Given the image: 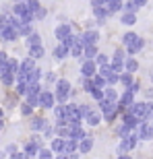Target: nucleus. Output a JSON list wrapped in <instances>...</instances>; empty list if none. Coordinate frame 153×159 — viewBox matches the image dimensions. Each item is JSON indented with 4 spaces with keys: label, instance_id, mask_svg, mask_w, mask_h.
Returning <instances> with one entry per match:
<instances>
[{
    "label": "nucleus",
    "instance_id": "obj_50",
    "mask_svg": "<svg viewBox=\"0 0 153 159\" xmlns=\"http://www.w3.org/2000/svg\"><path fill=\"white\" fill-rule=\"evenodd\" d=\"M132 2L137 4V8H145L147 6V0H132Z\"/></svg>",
    "mask_w": 153,
    "mask_h": 159
},
{
    "label": "nucleus",
    "instance_id": "obj_43",
    "mask_svg": "<svg viewBox=\"0 0 153 159\" xmlns=\"http://www.w3.org/2000/svg\"><path fill=\"white\" fill-rule=\"evenodd\" d=\"M46 81L50 83V85H56V83H58L60 79L56 77V72H48V75H46Z\"/></svg>",
    "mask_w": 153,
    "mask_h": 159
},
{
    "label": "nucleus",
    "instance_id": "obj_3",
    "mask_svg": "<svg viewBox=\"0 0 153 159\" xmlns=\"http://www.w3.org/2000/svg\"><path fill=\"white\" fill-rule=\"evenodd\" d=\"M139 141H141V139H139V132H137V130L130 132L126 139H120V141H118V155H128L130 151H135Z\"/></svg>",
    "mask_w": 153,
    "mask_h": 159
},
{
    "label": "nucleus",
    "instance_id": "obj_23",
    "mask_svg": "<svg viewBox=\"0 0 153 159\" xmlns=\"http://www.w3.org/2000/svg\"><path fill=\"white\" fill-rule=\"evenodd\" d=\"M137 70H139V60L132 58V56H128V58H126V62H124V72H130V75H135Z\"/></svg>",
    "mask_w": 153,
    "mask_h": 159
},
{
    "label": "nucleus",
    "instance_id": "obj_20",
    "mask_svg": "<svg viewBox=\"0 0 153 159\" xmlns=\"http://www.w3.org/2000/svg\"><path fill=\"white\" fill-rule=\"evenodd\" d=\"M143 48H145V39H143V37H139L135 43H130V46L126 48V54H128V56H137Z\"/></svg>",
    "mask_w": 153,
    "mask_h": 159
},
{
    "label": "nucleus",
    "instance_id": "obj_46",
    "mask_svg": "<svg viewBox=\"0 0 153 159\" xmlns=\"http://www.w3.org/2000/svg\"><path fill=\"white\" fill-rule=\"evenodd\" d=\"M21 33H23V35H31V33H33V31H31V27H29V23H25L23 27H21Z\"/></svg>",
    "mask_w": 153,
    "mask_h": 159
},
{
    "label": "nucleus",
    "instance_id": "obj_30",
    "mask_svg": "<svg viewBox=\"0 0 153 159\" xmlns=\"http://www.w3.org/2000/svg\"><path fill=\"white\" fill-rule=\"evenodd\" d=\"M81 89L85 91V93H93L95 91V85H93V79H81Z\"/></svg>",
    "mask_w": 153,
    "mask_h": 159
},
{
    "label": "nucleus",
    "instance_id": "obj_33",
    "mask_svg": "<svg viewBox=\"0 0 153 159\" xmlns=\"http://www.w3.org/2000/svg\"><path fill=\"white\" fill-rule=\"evenodd\" d=\"M79 151V141H72V139H66V147H64V153H75Z\"/></svg>",
    "mask_w": 153,
    "mask_h": 159
},
{
    "label": "nucleus",
    "instance_id": "obj_38",
    "mask_svg": "<svg viewBox=\"0 0 153 159\" xmlns=\"http://www.w3.org/2000/svg\"><path fill=\"white\" fill-rule=\"evenodd\" d=\"M41 77H44V72H41V68L37 66L35 70L29 75V85H31V83H39V79H41Z\"/></svg>",
    "mask_w": 153,
    "mask_h": 159
},
{
    "label": "nucleus",
    "instance_id": "obj_12",
    "mask_svg": "<svg viewBox=\"0 0 153 159\" xmlns=\"http://www.w3.org/2000/svg\"><path fill=\"white\" fill-rule=\"evenodd\" d=\"M120 95H122V91H118L116 87H110V85H108V87L104 89V99H108L110 103H118V101H120Z\"/></svg>",
    "mask_w": 153,
    "mask_h": 159
},
{
    "label": "nucleus",
    "instance_id": "obj_52",
    "mask_svg": "<svg viewBox=\"0 0 153 159\" xmlns=\"http://www.w3.org/2000/svg\"><path fill=\"white\" fill-rule=\"evenodd\" d=\"M116 159H132V157H130V153H128V155H118Z\"/></svg>",
    "mask_w": 153,
    "mask_h": 159
},
{
    "label": "nucleus",
    "instance_id": "obj_36",
    "mask_svg": "<svg viewBox=\"0 0 153 159\" xmlns=\"http://www.w3.org/2000/svg\"><path fill=\"white\" fill-rule=\"evenodd\" d=\"M93 85H95V89H106L108 87V81L101 75H95L93 77Z\"/></svg>",
    "mask_w": 153,
    "mask_h": 159
},
{
    "label": "nucleus",
    "instance_id": "obj_35",
    "mask_svg": "<svg viewBox=\"0 0 153 159\" xmlns=\"http://www.w3.org/2000/svg\"><path fill=\"white\" fill-rule=\"evenodd\" d=\"M44 134H46L48 139H56V134H58V128H56V124H48L46 130H44Z\"/></svg>",
    "mask_w": 153,
    "mask_h": 159
},
{
    "label": "nucleus",
    "instance_id": "obj_54",
    "mask_svg": "<svg viewBox=\"0 0 153 159\" xmlns=\"http://www.w3.org/2000/svg\"><path fill=\"white\" fill-rule=\"evenodd\" d=\"M151 81H153V75H151Z\"/></svg>",
    "mask_w": 153,
    "mask_h": 159
},
{
    "label": "nucleus",
    "instance_id": "obj_21",
    "mask_svg": "<svg viewBox=\"0 0 153 159\" xmlns=\"http://www.w3.org/2000/svg\"><path fill=\"white\" fill-rule=\"evenodd\" d=\"M52 56H54L56 60H66L68 56H71V52H68V50H66V48L62 46V43H58V46H56V48L52 50Z\"/></svg>",
    "mask_w": 153,
    "mask_h": 159
},
{
    "label": "nucleus",
    "instance_id": "obj_19",
    "mask_svg": "<svg viewBox=\"0 0 153 159\" xmlns=\"http://www.w3.org/2000/svg\"><path fill=\"white\" fill-rule=\"evenodd\" d=\"M91 149H93V139L87 134L83 141H79V153H81V155H87Z\"/></svg>",
    "mask_w": 153,
    "mask_h": 159
},
{
    "label": "nucleus",
    "instance_id": "obj_29",
    "mask_svg": "<svg viewBox=\"0 0 153 159\" xmlns=\"http://www.w3.org/2000/svg\"><path fill=\"white\" fill-rule=\"evenodd\" d=\"M112 62V58L108 56V54H104V52H100L97 54V58H95V64H97V68H101V66H108Z\"/></svg>",
    "mask_w": 153,
    "mask_h": 159
},
{
    "label": "nucleus",
    "instance_id": "obj_26",
    "mask_svg": "<svg viewBox=\"0 0 153 159\" xmlns=\"http://www.w3.org/2000/svg\"><path fill=\"white\" fill-rule=\"evenodd\" d=\"M139 37H141V35H137L135 31H126V33L122 35V39H120V43H122L124 48H128L130 43H135V41L139 39Z\"/></svg>",
    "mask_w": 153,
    "mask_h": 159
},
{
    "label": "nucleus",
    "instance_id": "obj_15",
    "mask_svg": "<svg viewBox=\"0 0 153 159\" xmlns=\"http://www.w3.org/2000/svg\"><path fill=\"white\" fill-rule=\"evenodd\" d=\"M71 128V132H68V139H72V141H83L85 136H87V132H85V128L81 126H68Z\"/></svg>",
    "mask_w": 153,
    "mask_h": 159
},
{
    "label": "nucleus",
    "instance_id": "obj_17",
    "mask_svg": "<svg viewBox=\"0 0 153 159\" xmlns=\"http://www.w3.org/2000/svg\"><path fill=\"white\" fill-rule=\"evenodd\" d=\"M64 147H66V139H60V136H56V139H52V143H50V149H52L56 155L64 153Z\"/></svg>",
    "mask_w": 153,
    "mask_h": 159
},
{
    "label": "nucleus",
    "instance_id": "obj_6",
    "mask_svg": "<svg viewBox=\"0 0 153 159\" xmlns=\"http://www.w3.org/2000/svg\"><path fill=\"white\" fill-rule=\"evenodd\" d=\"M100 72L95 60H83L81 62V79H93L95 75Z\"/></svg>",
    "mask_w": 153,
    "mask_h": 159
},
{
    "label": "nucleus",
    "instance_id": "obj_37",
    "mask_svg": "<svg viewBox=\"0 0 153 159\" xmlns=\"http://www.w3.org/2000/svg\"><path fill=\"white\" fill-rule=\"evenodd\" d=\"M27 43H29V48L41 46V35H39V33H31V35H29V39H27Z\"/></svg>",
    "mask_w": 153,
    "mask_h": 159
},
{
    "label": "nucleus",
    "instance_id": "obj_27",
    "mask_svg": "<svg viewBox=\"0 0 153 159\" xmlns=\"http://www.w3.org/2000/svg\"><path fill=\"white\" fill-rule=\"evenodd\" d=\"M130 132H135V130L130 128V126H126L124 122H120V124L116 126V134H118V141H120V139H126V136H128Z\"/></svg>",
    "mask_w": 153,
    "mask_h": 159
},
{
    "label": "nucleus",
    "instance_id": "obj_4",
    "mask_svg": "<svg viewBox=\"0 0 153 159\" xmlns=\"http://www.w3.org/2000/svg\"><path fill=\"white\" fill-rule=\"evenodd\" d=\"M66 122L68 126H81L83 118H81V112H79V106L76 103H66Z\"/></svg>",
    "mask_w": 153,
    "mask_h": 159
},
{
    "label": "nucleus",
    "instance_id": "obj_22",
    "mask_svg": "<svg viewBox=\"0 0 153 159\" xmlns=\"http://www.w3.org/2000/svg\"><path fill=\"white\" fill-rule=\"evenodd\" d=\"M46 126H48V120L41 118V116H37V118L31 120V130H35V132H44Z\"/></svg>",
    "mask_w": 153,
    "mask_h": 159
},
{
    "label": "nucleus",
    "instance_id": "obj_55",
    "mask_svg": "<svg viewBox=\"0 0 153 159\" xmlns=\"http://www.w3.org/2000/svg\"><path fill=\"white\" fill-rule=\"evenodd\" d=\"M89 2H91V0H89Z\"/></svg>",
    "mask_w": 153,
    "mask_h": 159
},
{
    "label": "nucleus",
    "instance_id": "obj_32",
    "mask_svg": "<svg viewBox=\"0 0 153 159\" xmlns=\"http://www.w3.org/2000/svg\"><path fill=\"white\" fill-rule=\"evenodd\" d=\"M31 58L33 60H39V58H44L46 56V50H44V46H35V48H31Z\"/></svg>",
    "mask_w": 153,
    "mask_h": 159
},
{
    "label": "nucleus",
    "instance_id": "obj_24",
    "mask_svg": "<svg viewBox=\"0 0 153 159\" xmlns=\"http://www.w3.org/2000/svg\"><path fill=\"white\" fill-rule=\"evenodd\" d=\"M108 11L112 12V15H116V12H122L124 11V0H108Z\"/></svg>",
    "mask_w": 153,
    "mask_h": 159
},
{
    "label": "nucleus",
    "instance_id": "obj_41",
    "mask_svg": "<svg viewBox=\"0 0 153 159\" xmlns=\"http://www.w3.org/2000/svg\"><path fill=\"white\" fill-rule=\"evenodd\" d=\"M91 97H93V101H97V103H100V101L104 99V89H95L93 93H91Z\"/></svg>",
    "mask_w": 153,
    "mask_h": 159
},
{
    "label": "nucleus",
    "instance_id": "obj_31",
    "mask_svg": "<svg viewBox=\"0 0 153 159\" xmlns=\"http://www.w3.org/2000/svg\"><path fill=\"white\" fill-rule=\"evenodd\" d=\"M79 112H81V118L85 120L89 114H93V112H95V107L91 106V103H81V106H79Z\"/></svg>",
    "mask_w": 153,
    "mask_h": 159
},
{
    "label": "nucleus",
    "instance_id": "obj_1",
    "mask_svg": "<svg viewBox=\"0 0 153 159\" xmlns=\"http://www.w3.org/2000/svg\"><path fill=\"white\" fill-rule=\"evenodd\" d=\"M97 107H100L101 116H104V122H108V124L116 122V118L120 116V110H118V103H110L108 99H101L100 103H97Z\"/></svg>",
    "mask_w": 153,
    "mask_h": 159
},
{
    "label": "nucleus",
    "instance_id": "obj_16",
    "mask_svg": "<svg viewBox=\"0 0 153 159\" xmlns=\"http://www.w3.org/2000/svg\"><path fill=\"white\" fill-rule=\"evenodd\" d=\"M120 118H122V122L126 124V126H130L132 130H137V128H139V124H141V120L137 118V116H132L130 112H124L122 116H120Z\"/></svg>",
    "mask_w": 153,
    "mask_h": 159
},
{
    "label": "nucleus",
    "instance_id": "obj_10",
    "mask_svg": "<svg viewBox=\"0 0 153 159\" xmlns=\"http://www.w3.org/2000/svg\"><path fill=\"white\" fill-rule=\"evenodd\" d=\"M54 35H56V39H58V43H60V41H64L66 37L72 35V27L68 23H60L58 27L54 29Z\"/></svg>",
    "mask_w": 153,
    "mask_h": 159
},
{
    "label": "nucleus",
    "instance_id": "obj_28",
    "mask_svg": "<svg viewBox=\"0 0 153 159\" xmlns=\"http://www.w3.org/2000/svg\"><path fill=\"white\" fill-rule=\"evenodd\" d=\"M135 81H137L135 75H130V72H122V75H120V85H122L124 89H130Z\"/></svg>",
    "mask_w": 153,
    "mask_h": 159
},
{
    "label": "nucleus",
    "instance_id": "obj_25",
    "mask_svg": "<svg viewBox=\"0 0 153 159\" xmlns=\"http://www.w3.org/2000/svg\"><path fill=\"white\" fill-rule=\"evenodd\" d=\"M126 56H128V54H126V48L118 46L112 54V62H126Z\"/></svg>",
    "mask_w": 153,
    "mask_h": 159
},
{
    "label": "nucleus",
    "instance_id": "obj_34",
    "mask_svg": "<svg viewBox=\"0 0 153 159\" xmlns=\"http://www.w3.org/2000/svg\"><path fill=\"white\" fill-rule=\"evenodd\" d=\"M54 157H56V153H54L50 147H44L39 151V155H37V159H54Z\"/></svg>",
    "mask_w": 153,
    "mask_h": 159
},
{
    "label": "nucleus",
    "instance_id": "obj_8",
    "mask_svg": "<svg viewBox=\"0 0 153 159\" xmlns=\"http://www.w3.org/2000/svg\"><path fill=\"white\" fill-rule=\"evenodd\" d=\"M132 116H137V118L141 120V122H147V101H135L132 106H130V110H128Z\"/></svg>",
    "mask_w": 153,
    "mask_h": 159
},
{
    "label": "nucleus",
    "instance_id": "obj_47",
    "mask_svg": "<svg viewBox=\"0 0 153 159\" xmlns=\"http://www.w3.org/2000/svg\"><path fill=\"white\" fill-rule=\"evenodd\" d=\"M46 15H48V12H46V8L41 6V8H39V11L35 12V15H33V17H35V19H44V17H46Z\"/></svg>",
    "mask_w": 153,
    "mask_h": 159
},
{
    "label": "nucleus",
    "instance_id": "obj_9",
    "mask_svg": "<svg viewBox=\"0 0 153 159\" xmlns=\"http://www.w3.org/2000/svg\"><path fill=\"white\" fill-rule=\"evenodd\" d=\"M81 39H83V46H97V41H100V31L97 29H85L81 33Z\"/></svg>",
    "mask_w": 153,
    "mask_h": 159
},
{
    "label": "nucleus",
    "instance_id": "obj_44",
    "mask_svg": "<svg viewBox=\"0 0 153 159\" xmlns=\"http://www.w3.org/2000/svg\"><path fill=\"white\" fill-rule=\"evenodd\" d=\"M147 122H153V101H147Z\"/></svg>",
    "mask_w": 153,
    "mask_h": 159
},
{
    "label": "nucleus",
    "instance_id": "obj_53",
    "mask_svg": "<svg viewBox=\"0 0 153 159\" xmlns=\"http://www.w3.org/2000/svg\"><path fill=\"white\" fill-rule=\"evenodd\" d=\"M54 159H66V155H64V153H60V155H56Z\"/></svg>",
    "mask_w": 153,
    "mask_h": 159
},
{
    "label": "nucleus",
    "instance_id": "obj_49",
    "mask_svg": "<svg viewBox=\"0 0 153 159\" xmlns=\"http://www.w3.org/2000/svg\"><path fill=\"white\" fill-rule=\"evenodd\" d=\"M66 155V153H64ZM83 157V155L81 153H79V151H75V153H68V155H66V159H81Z\"/></svg>",
    "mask_w": 153,
    "mask_h": 159
},
{
    "label": "nucleus",
    "instance_id": "obj_42",
    "mask_svg": "<svg viewBox=\"0 0 153 159\" xmlns=\"http://www.w3.org/2000/svg\"><path fill=\"white\" fill-rule=\"evenodd\" d=\"M27 6H29V11L33 12V15H35V12H37V11L41 8V4L37 2V0H29V4H27Z\"/></svg>",
    "mask_w": 153,
    "mask_h": 159
},
{
    "label": "nucleus",
    "instance_id": "obj_39",
    "mask_svg": "<svg viewBox=\"0 0 153 159\" xmlns=\"http://www.w3.org/2000/svg\"><path fill=\"white\" fill-rule=\"evenodd\" d=\"M137 11H139V8H137V4L132 2V0H126V2H124V11L122 12H137Z\"/></svg>",
    "mask_w": 153,
    "mask_h": 159
},
{
    "label": "nucleus",
    "instance_id": "obj_18",
    "mask_svg": "<svg viewBox=\"0 0 153 159\" xmlns=\"http://www.w3.org/2000/svg\"><path fill=\"white\" fill-rule=\"evenodd\" d=\"M120 23H122L124 27L137 25V12H120Z\"/></svg>",
    "mask_w": 153,
    "mask_h": 159
},
{
    "label": "nucleus",
    "instance_id": "obj_48",
    "mask_svg": "<svg viewBox=\"0 0 153 159\" xmlns=\"http://www.w3.org/2000/svg\"><path fill=\"white\" fill-rule=\"evenodd\" d=\"M130 91H132V93H139V91H141V83L135 81V83H132V87H130Z\"/></svg>",
    "mask_w": 153,
    "mask_h": 159
},
{
    "label": "nucleus",
    "instance_id": "obj_51",
    "mask_svg": "<svg viewBox=\"0 0 153 159\" xmlns=\"http://www.w3.org/2000/svg\"><path fill=\"white\" fill-rule=\"evenodd\" d=\"M12 159H27V155H25V153H15Z\"/></svg>",
    "mask_w": 153,
    "mask_h": 159
},
{
    "label": "nucleus",
    "instance_id": "obj_7",
    "mask_svg": "<svg viewBox=\"0 0 153 159\" xmlns=\"http://www.w3.org/2000/svg\"><path fill=\"white\" fill-rule=\"evenodd\" d=\"M56 106H58V101H56L54 91H44V93L39 95V107H44V110H54Z\"/></svg>",
    "mask_w": 153,
    "mask_h": 159
},
{
    "label": "nucleus",
    "instance_id": "obj_5",
    "mask_svg": "<svg viewBox=\"0 0 153 159\" xmlns=\"http://www.w3.org/2000/svg\"><path fill=\"white\" fill-rule=\"evenodd\" d=\"M135 95H137V93H132L130 89H124V91H122V95H120V101H118L120 116H122L124 112H128V110H130V106L135 103Z\"/></svg>",
    "mask_w": 153,
    "mask_h": 159
},
{
    "label": "nucleus",
    "instance_id": "obj_2",
    "mask_svg": "<svg viewBox=\"0 0 153 159\" xmlns=\"http://www.w3.org/2000/svg\"><path fill=\"white\" fill-rule=\"evenodd\" d=\"M72 93V85L68 79H60L56 85H54V95H56V101L58 103H68V97Z\"/></svg>",
    "mask_w": 153,
    "mask_h": 159
},
{
    "label": "nucleus",
    "instance_id": "obj_45",
    "mask_svg": "<svg viewBox=\"0 0 153 159\" xmlns=\"http://www.w3.org/2000/svg\"><path fill=\"white\" fill-rule=\"evenodd\" d=\"M21 112H23L25 116H31V114H33V106H29V103H23V106H21Z\"/></svg>",
    "mask_w": 153,
    "mask_h": 159
},
{
    "label": "nucleus",
    "instance_id": "obj_56",
    "mask_svg": "<svg viewBox=\"0 0 153 159\" xmlns=\"http://www.w3.org/2000/svg\"><path fill=\"white\" fill-rule=\"evenodd\" d=\"M151 124H153V122H151Z\"/></svg>",
    "mask_w": 153,
    "mask_h": 159
},
{
    "label": "nucleus",
    "instance_id": "obj_40",
    "mask_svg": "<svg viewBox=\"0 0 153 159\" xmlns=\"http://www.w3.org/2000/svg\"><path fill=\"white\" fill-rule=\"evenodd\" d=\"M60 43H62V46H64V48H66V50H68V52H71V48H72V46H75V33H72V35H71V37H66V39H64V41H60Z\"/></svg>",
    "mask_w": 153,
    "mask_h": 159
},
{
    "label": "nucleus",
    "instance_id": "obj_13",
    "mask_svg": "<svg viewBox=\"0 0 153 159\" xmlns=\"http://www.w3.org/2000/svg\"><path fill=\"white\" fill-rule=\"evenodd\" d=\"M101 120H104L101 112H100V110H95V112H93V114H89V116L83 120V122L87 124V126H91V128H95V126H100V124H101Z\"/></svg>",
    "mask_w": 153,
    "mask_h": 159
},
{
    "label": "nucleus",
    "instance_id": "obj_14",
    "mask_svg": "<svg viewBox=\"0 0 153 159\" xmlns=\"http://www.w3.org/2000/svg\"><path fill=\"white\" fill-rule=\"evenodd\" d=\"M97 54H100V48L97 46H85L83 48V58L79 60V62H83V60H95Z\"/></svg>",
    "mask_w": 153,
    "mask_h": 159
},
{
    "label": "nucleus",
    "instance_id": "obj_11",
    "mask_svg": "<svg viewBox=\"0 0 153 159\" xmlns=\"http://www.w3.org/2000/svg\"><path fill=\"white\" fill-rule=\"evenodd\" d=\"M137 132H139V139L141 141H151L153 139V124L151 122H141L139 128H137Z\"/></svg>",
    "mask_w": 153,
    "mask_h": 159
}]
</instances>
